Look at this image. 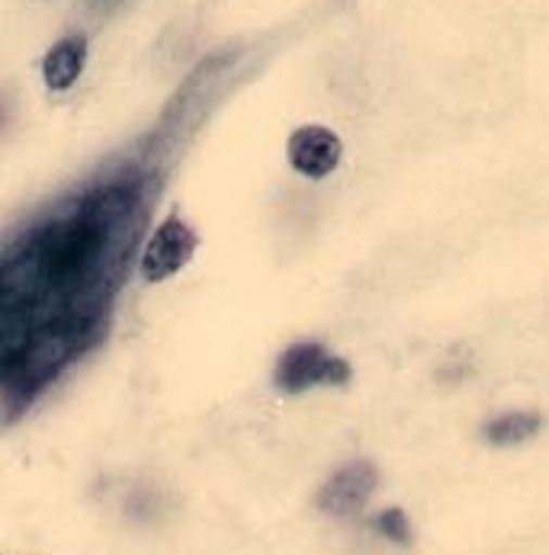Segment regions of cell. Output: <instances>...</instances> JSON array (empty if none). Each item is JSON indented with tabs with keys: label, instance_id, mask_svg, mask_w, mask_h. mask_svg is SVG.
Instances as JSON below:
<instances>
[{
	"label": "cell",
	"instance_id": "8992f818",
	"mask_svg": "<svg viewBox=\"0 0 549 555\" xmlns=\"http://www.w3.org/2000/svg\"><path fill=\"white\" fill-rule=\"evenodd\" d=\"M84 65H87V39L80 33L78 36H65L46 52L42 80H46L49 90H68V87L78 83Z\"/></svg>",
	"mask_w": 549,
	"mask_h": 555
},
{
	"label": "cell",
	"instance_id": "3957f363",
	"mask_svg": "<svg viewBox=\"0 0 549 555\" xmlns=\"http://www.w3.org/2000/svg\"><path fill=\"white\" fill-rule=\"evenodd\" d=\"M196 244H200L196 232L183 219H177V216L164 219L145 244V254L139 263L142 276L149 283H161L174 273H180L190 263V257L196 254Z\"/></svg>",
	"mask_w": 549,
	"mask_h": 555
},
{
	"label": "cell",
	"instance_id": "ba28073f",
	"mask_svg": "<svg viewBox=\"0 0 549 555\" xmlns=\"http://www.w3.org/2000/svg\"><path fill=\"white\" fill-rule=\"evenodd\" d=\"M376 530H380L386 540L398 543V546H408V543H411V527H408V517H405L398 507H390V511H383V514L376 517Z\"/></svg>",
	"mask_w": 549,
	"mask_h": 555
},
{
	"label": "cell",
	"instance_id": "7a4b0ae2",
	"mask_svg": "<svg viewBox=\"0 0 549 555\" xmlns=\"http://www.w3.org/2000/svg\"><path fill=\"white\" fill-rule=\"evenodd\" d=\"M350 379V366L328 353L321 344H293L290 350H283L273 383L283 392H306L312 386H347Z\"/></svg>",
	"mask_w": 549,
	"mask_h": 555
},
{
	"label": "cell",
	"instance_id": "6da1fadb",
	"mask_svg": "<svg viewBox=\"0 0 549 555\" xmlns=\"http://www.w3.org/2000/svg\"><path fill=\"white\" fill-rule=\"evenodd\" d=\"M136 206L132 186H100L0 260V357L46 324L100 318L136 241Z\"/></svg>",
	"mask_w": 549,
	"mask_h": 555
},
{
	"label": "cell",
	"instance_id": "5b68a950",
	"mask_svg": "<svg viewBox=\"0 0 549 555\" xmlns=\"http://www.w3.org/2000/svg\"><path fill=\"white\" fill-rule=\"evenodd\" d=\"M286 158L303 177L321 180L341 160V139L331 129H324V126H303V129H296L290 135Z\"/></svg>",
	"mask_w": 549,
	"mask_h": 555
},
{
	"label": "cell",
	"instance_id": "277c9868",
	"mask_svg": "<svg viewBox=\"0 0 549 555\" xmlns=\"http://www.w3.org/2000/svg\"><path fill=\"white\" fill-rule=\"evenodd\" d=\"M376 481H380L376 466L367 463V460H357V463L344 466L341 473H334L321 485L318 507L324 514H331V517H350V514H357L367 504V498L373 494Z\"/></svg>",
	"mask_w": 549,
	"mask_h": 555
},
{
	"label": "cell",
	"instance_id": "52a82bcc",
	"mask_svg": "<svg viewBox=\"0 0 549 555\" xmlns=\"http://www.w3.org/2000/svg\"><path fill=\"white\" fill-rule=\"evenodd\" d=\"M540 414L537 411H511V414H501L495 421H488L482 427V437L491 443V447H514V443H524L531 440L537 430H540Z\"/></svg>",
	"mask_w": 549,
	"mask_h": 555
}]
</instances>
